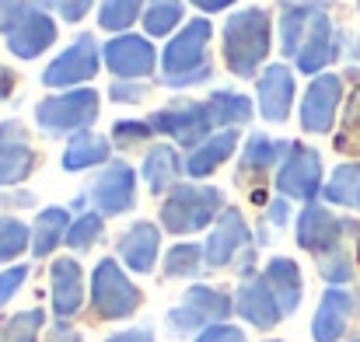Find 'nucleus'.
<instances>
[{"mask_svg": "<svg viewBox=\"0 0 360 342\" xmlns=\"http://www.w3.org/2000/svg\"><path fill=\"white\" fill-rule=\"evenodd\" d=\"M214 35V25L207 18H193L182 25V32L165 46L161 53V84L165 88H193L210 81V60H207V42Z\"/></svg>", "mask_w": 360, "mask_h": 342, "instance_id": "nucleus-1", "label": "nucleus"}, {"mask_svg": "<svg viewBox=\"0 0 360 342\" xmlns=\"http://www.w3.org/2000/svg\"><path fill=\"white\" fill-rule=\"evenodd\" d=\"M269 14L262 7H245L238 14L228 18L224 25V60L231 67V74L252 77L259 70V63L269 56Z\"/></svg>", "mask_w": 360, "mask_h": 342, "instance_id": "nucleus-2", "label": "nucleus"}, {"mask_svg": "<svg viewBox=\"0 0 360 342\" xmlns=\"http://www.w3.org/2000/svg\"><path fill=\"white\" fill-rule=\"evenodd\" d=\"M224 210V192L217 185H175L172 196L161 203V224L182 237L217 224Z\"/></svg>", "mask_w": 360, "mask_h": 342, "instance_id": "nucleus-3", "label": "nucleus"}, {"mask_svg": "<svg viewBox=\"0 0 360 342\" xmlns=\"http://www.w3.org/2000/svg\"><path fill=\"white\" fill-rule=\"evenodd\" d=\"M203 258L210 269H235L245 279L252 276L255 269V244H252V234H248V224L241 217V210H224L221 221L214 224L210 237L203 241Z\"/></svg>", "mask_w": 360, "mask_h": 342, "instance_id": "nucleus-4", "label": "nucleus"}, {"mask_svg": "<svg viewBox=\"0 0 360 342\" xmlns=\"http://www.w3.org/2000/svg\"><path fill=\"white\" fill-rule=\"evenodd\" d=\"M235 311V297L228 290L196 283L186 290L182 304L168 311V329L175 336H200L210 325H224V318H231Z\"/></svg>", "mask_w": 360, "mask_h": 342, "instance_id": "nucleus-5", "label": "nucleus"}, {"mask_svg": "<svg viewBox=\"0 0 360 342\" xmlns=\"http://www.w3.org/2000/svg\"><path fill=\"white\" fill-rule=\"evenodd\" d=\"M143 304L140 287L122 272L116 258H102L91 272V311L105 322H122L129 315H136V308Z\"/></svg>", "mask_w": 360, "mask_h": 342, "instance_id": "nucleus-6", "label": "nucleus"}, {"mask_svg": "<svg viewBox=\"0 0 360 342\" xmlns=\"http://www.w3.org/2000/svg\"><path fill=\"white\" fill-rule=\"evenodd\" d=\"M98 95L91 88H74L63 95H49L35 105V122L42 133L49 136H63V133H84L91 129V122L98 119Z\"/></svg>", "mask_w": 360, "mask_h": 342, "instance_id": "nucleus-7", "label": "nucleus"}, {"mask_svg": "<svg viewBox=\"0 0 360 342\" xmlns=\"http://www.w3.org/2000/svg\"><path fill=\"white\" fill-rule=\"evenodd\" d=\"M347 241H360V224L350 217H336L322 203H308L297 217V244L315 258L343 248Z\"/></svg>", "mask_w": 360, "mask_h": 342, "instance_id": "nucleus-8", "label": "nucleus"}, {"mask_svg": "<svg viewBox=\"0 0 360 342\" xmlns=\"http://www.w3.org/2000/svg\"><path fill=\"white\" fill-rule=\"evenodd\" d=\"M150 126L165 136H172L179 147H200L207 140V133L214 129L210 115H207V102H189V98H175L172 105L158 109L150 115Z\"/></svg>", "mask_w": 360, "mask_h": 342, "instance_id": "nucleus-9", "label": "nucleus"}, {"mask_svg": "<svg viewBox=\"0 0 360 342\" xmlns=\"http://www.w3.org/2000/svg\"><path fill=\"white\" fill-rule=\"evenodd\" d=\"M98 63H102L98 42L91 35H81L42 70V84L46 88H77L98 74Z\"/></svg>", "mask_w": 360, "mask_h": 342, "instance_id": "nucleus-10", "label": "nucleus"}, {"mask_svg": "<svg viewBox=\"0 0 360 342\" xmlns=\"http://www.w3.org/2000/svg\"><path fill=\"white\" fill-rule=\"evenodd\" d=\"M276 189H280L283 199L315 203V196L322 189V157H319V150L294 143L290 154H287V161L276 171Z\"/></svg>", "mask_w": 360, "mask_h": 342, "instance_id": "nucleus-11", "label": "nucleus"}, {"mask_svg": "<svg viewBox=\"0 0 360 342\" xmlns=\"http://www.w3.org/2000/svg\"><path fill=\"white\" fill-rule=\"evenodd\" d=\"M88 199L91 206L102 213V217H120L129 213L136 206V175L126 161H112L88 189Z\"/></svg>", "mask_w": 360, "mask_h": 342, "instance_id": "nucleus-12", "label": "nucleus"}, {"mask_svg": "<svg viewBox=\"0 0 360 342\" xmlns=\"http://www.w3.org/2000/svg\"><path fill=\"white\" fill-rule=\"evenodd\" d=\"M102 60L105 67L116 74V81H143L150 70H154V42H147V35H116L105 42L102 49Z\"/></svg>", "mask_w": 360, "mask_h": 342, "instance_id": "nucleus-13", "label": "nucleus"}, {"mask_svg": "<svg viewBox=\"0 0 360 342\" xmlns=\"http://www.w3.org/2000/svg\"><path fill=\"white\" fill-rule=\"evenodd\" d=\"M39 157L28 143V129L21 122H0V189L21 185L35 171Z\"/></svg>", "mask_w": 360, "mask_h": 342, "instance_id": "nucleus-14", "label": "nucleus"}, {"mask_svg": "<svg viewBox=\"0 0 360 342\" xmlns=\"http://www.w3.org/2000/svg\"><path fill=\"white\" fill-rule=\"evenodd\" d=\"M343 102V81L336 74H319L301 98V126L308 133H329Z\"/></svg>", "mask_w": 360, "mask_h": 342, "instance_id": "nucleus-15", "label": "nucleus"}, {"mask_svg": "<svg viewBox=\"0 0 360 342\" xmlns=\"http://www.w3.org/2000/svg\"><path fill=\"white\" fill-rule=\"evenodd\" d=\"M235 311H238L248 325H255V329H273V325H280V318H283L280 301H276L273 287L266 283V276H248V279H241L238 294H235Z\"/></svg>", "mask_w": 360, "mask_h": 342, "instance_id": "nucleus-16", "label": "nucleus"}, {"mask_svg": "<svg viewBox=\"0 0 360 342\" xmlns=\"http://www.w3.org/2000/svg\"><path fill=\"white\" fill-rule=\"evenodd\" d=\"M354 308H357V301H354V294L347 287H329L322 294V301H319L315 318H311V336H315V342L343 339V332H347V325L354 318Z\"/></svg>", "mask_w": 360, "mask_h": 342, "instance_id": "nucleus-17", "label": "nucleus"}, {"mask_svg": "<svg viewBox=\"0 0 360 342\" xmlns=\"http://www.w3.org/2000/svg\"><path fill=\"white\" fill-rule=\"evenodd\" d=\"M53 279V315L60 322H70L84 308V269L77 258H56L49 265Z\"/></svg>", "mask_w": 360, "mask_h": 342, "instance_id": "nucleus-18", "label": "nucleus"}, {"mask_svg": "<svg viewBox=\"0 0 360 342\" xmlns=\"http://www.w3.org/2000/svg\"><path fill=\"white\" fill-rule=\"evenodd\" d=\"M116 255L126 269L133 272H150L158 265V255H161V230L150 221H136L133 228L122 230L120 244H116Z\"/></svg>", "mask_w": 360, "mask_h": 342, "instance_id": "nucleus-19", "label": "nucleus"}, {"mask_svg": "<svg viewBox=\"0 0 360 342\" xmlns=\"http://www.w3.org/2000/svg\"><path fill=\"white\" fill-rule=\"evenodd\" d=\"M53 42H56V21H53L46 11H39V7H32V11L18 21V28L7 35V49H11L18 60H35V56L46 53Z\"/></svg>", "mask_w": 360, "mask_h": 342, "instance_id": "nucleus-20", "label": "nucleus"}, {"mask_svg": "<svg viewBox=\"0 0 360 342\" xmlns=\"http://www.w3.org/2000/svg\"><path fill=\"white\" fill-rule=\"evenodd\" d=\"M333 39H336V35H333V21H329V14L319 7L315 18H311V25H308V32H304V42H301L297 56H294V67H297L301 74L326 70V67L336 60Z\"/></svg>", "mask_w": 360, "mask_h": 342, "instance_id": "nucleus-21", "label": "nucleus"}, {"mask_svg": "<svg viewBox=\"0 0 360 342\" xmlns=\"http://www.w3.org/2000/svg\"><path fill=\"white\" fill-rule=\"evenodd\" d=\"M259 115L266 122H287L294 105V74L287 67H266L259 77Z\"/></svg>", "mask_w": 360, "mask_h": 342, "instance_id": "nucleus-22", "label": "nucleus"}, {"mask_svg": "<svg viewBox=\"0 0 360 342\" xmlns=\"http://www.w3.org/2000/svg\"><path fill=\"white\" fill-rule=\"evenodd\" d=\"M262 276H266V283L273 287V294H276V301H280L283 318H287V315H294V311L301 308V297H304V279H301L297 262H294V258L276 255V258H269V262H266Z\"/></svg>", "mask_w": 360, "mask_h": 342, "instance_id": "nucleus-23", "label": "nucleus"}, {"mask_svg": "<svg viewBox=\"0 0 360 342\" xmlns=\"http://www.w3.org/2000/svg\"><path fill=\"white\" fill-rule=\"evenodd\" d=\"M290 147H294V143H287V140H273V136H266V133H252V136L245 140V147H241L238 178H248V175L262 178L280 157L290 154Z\"/></svg>", "mask_w": 360, "mask_h": 342, "instance_id": "nucleus-24", "label": "nucleus"}, {"mask_svg": "<svg viewBox=\"0 0 360 342\" xmlns=\"http://www.w3.org/2000/svg\"><path fill=\"white\" fill-rule=\"evenodd\" d=\"M235 147H238V129H228V133H217V136L203 140V143L186 157V175H193V178L214 175V171L235 154Z\"/></svg>", "mask_w": 360, "mask_h": 342, "instance_id": "nucleus-25", "label": "nucleus"}, {"mask_svg": "<svg viewBox=\"0 0 360 342\" xmlns=\"http://www.w3.org/2000/svg\"><path fill=\"white\" fill-rule=\"evenodd\" d=\"M70 210H63V206H46L39 217H35V224H32V255L35 258H46V255H53L60 244H67V230H70Z\"/></svg>", "mask_w": 360, "mask_h": 342, "instance_id": "nucleus-26", "label": "nucleus"}, {"mask_svg": "<svg viewBox=\"0 0 360 342\" xmlns=\"http://www.w3.org/2000/svg\"><path fill=\"white\" fill-rule=\"evenodd\" d=\"M105 161H109V140L95 129L74 133L70 143L63 147V168L67 171H84V168H95V164H105Z\"/></svg>", "mask_w": 360, "mask_h": 342, "instance_id": "nucleus-27", "label": "nucleus"}, {"mask_svg": "<svg viewBox=\"0 0 360 342\" xmlns=\"http://www.w3.org/2000/svg\"><path fill=\"white\" fill-rule=\"evenodd\" d=\"M179 175H182V161H179V154L172 147H150L147 150V157H143V182H147V189L154 196L175 189Z\"/></svg>", "mask_w": 360, "mask_h": 342, "instance_id": "nucleus-28", "label": "nucleus"}, {"mask_svg": "<svg viewBox=\"0 0 360 342\" xmlns=\"http://www.w3.org/2000/svg\"><path fill=\"white\" fill-rule=\"evenodd\" d=\"M207 115H210V122L214 126H221L224 133L228 129H241V126H248L252 122V102L238 95V91H214L210 98H207Z\"/></svg>", "mask_w": 360, "mask_h": 342, "instance_id": "nucleus-29", "label": "nucleus"}, {"mask_svg": "<svg viewBox=\"0 0 360 342\" xmlns=\"http://www.w3.org/2000/svg\"><path fill=\"white\" fill-rule=\"evenodd\" d=\"M322 196L333 203V206H343V210H360V164H340L333 171V178L326 182Z\"/></svg>", "mask_w": 360, "mask_h": 342, "instance_id": "nucleus-30", "label": "nucleus"}, {"mask_svg": "<svg viewBox=\"0 0 360 342\" xmlns=\"http://www.w3.org/2000/svg\"><path fill=\"white\" fill-rule=\"evenodd\" d=\"M315 4H287L283 7V14H280V46H283V53L294 60L297 56V49H301V39H304V32H308V25H311V18H315Z\"/></svg>", "mask_w": 360, "mask_h": 342, "instance_id": "nucleus-31", "label": "nucleus"}, {"mask_svg": "<svg viewBox=\"0 0 360 342\" xmlns=\"http://www.w3.org/2000/svg\"><path fill=\"white\" fill-rule=\"evenodd\" d=\"M203 265H207L203 244H175L165 255V276L168 279H193V276H200Z\"/></svg>", "mask_w": 360, "mask_h": 342, "instance_id": "nucleus-32", "label": "nucleus"}, {"mask_svg": "<svg viewBox=\"0 0 360 342\" xmlns=\"http://www.w3.org/2000/svg\"><path fill=\"white\" fill-rule=\"evenodd\" d=\"M42 325H46V311L42 308L18 311V315H11L0 325V342H35L39 332H42Z\"/></svg>", "mask_w": 360, "mask_h": 342, "instance_id": "nucleus-33", "label": "nucleus"}, {"mask_svg": "<svg viewBox=\"0 0 360 342\" xmlns=\"http://www.w3.org/2000/svg\"><path fill=\"white\" fill-rule=\"evenodd\" d=\"M102 234H105V217L98 213V210H88V213H81L70 230H67V244L74 248V251H91L98 241H102Z\"/></svg>", "mask_w": 360, "mask_h": 342, "instance_id": "nucleus-34", "label": "nucleus"}, {"mask_svg": "<svg viewBox=\"0 0 360 342\" xmlns=\"http://www.w3.org/2000/svg\"><path fill=\"white\" fill-rule=\"evenodd\" d=\"M140 7H143V0H102V7H98V25H102L105 32L126 35V28L140 18Z\"/></svg>", "mask_w": 360, "mask_h": 342, "instance_id": "nucleus-35", "label": "nucleus"}, {"mask_svg": "<svg viewBox=\"0 0 360 342\" xmlns=\"http://www.w3.org/2000/svg\"><path fill=\"white\" fill-rule=\"evenodd\" d=\"M25 248H32V228L18 217H0V262L18 258Z\"/></svg>", "mask_w": 360, "mask_h": 342, "instance_id": "nucleus-36", "label": "nucleus"}, {"mask_svg": "<svg viewBox=\"0 0 360 342\" xmlns=\"http://www.w3.org/2000/svg\"><path fill=\"white\" fill-rule=\"evenodd\" d=\"M179 21H182V4H147L143 28H147V35H150V39L172 35Z\"/></svg>", "mask_w": 360, "mask_h": 342, "instance_id": "nucleus-37", "label": "nucleus"}, {"mask_svg": "<svg viewBox=\"0 0 360 342\" xmlns=\"http://www.w3.org/2000/svg\"><path fill=\"white\" fill-rule=\"evenodd\" d=\"M336 147L343 154H360V88L350 95V102L343 109V129L336 136Z\"/></svg>", "mask_w": 360, "mask_h": 342, "instance_id": "nucleus-38", "label": "nucleus"}, {"mask_svg": "<svg viewBox=\"0 0 360 342\" xmlns=\"http://www.w3.org/2000/svg\"><path fill=\"white\" fill-rule=\"evenodd\" d=\"M150 133H154V126H150V122H136V119H122V122L112 126V140H116L120 147H136V143H143Z\"/></svg>", "mask_w": 360, "mask_h": 342, "instance_id": "nucleus-39", "label": "nucleus"}, {"mask_svg": "<svg viewBox=\"0 0 360 342\" xmlns=\"http://www.w3.org/2000/svg\"><path fill=\"white\" fill-rule=\"evenodd\" d=\"M39 7H46V11H53V14H60L63 21H81L88 11H91V0H39Z\"/></svg>", "mask_w": 360, "mask_h": 342, "instance_id": "nucleus-40", "label": "nucleus"}, {"mask_svg": "<svg viewBox=\"0 0 360 342\" xmlns=\"http://www.w3.org/2000/svg\"><path fill=\"white\" fill-rule=\"evenodd\" d=\"M25 279H28V265H11V269L0 272V308H7V301L18 297Z\"/></svg>", "mask_w": 360, "mask_h": 342, "instance_id": "nucleus-41", "label": "nucleus"}, {"mask_svg": "<svg viewBox=\"0 0 360 342\" xmlns=\"http://www.w3.org/2000/svg\"><path fill=\"white\" fill-rule=\"evenodd\" d=\"M28 11H32L28 0H0V32L11 35V32L18 28V21H21Z\"/></svg>", "mask_w": 360, "mask_h": 342, "instance_id": "nucleus-42", "label": "nucleus"}, {"mask_svg": "<svg viewBox=\"0 0 360 342\" xmlns=\"http://www.w3.org/2000/svg\"><path fill=\"white\" fill-rule=\"evenodd\" d=\"M109 95H112V102H126V105H136V102H143L147 88H143V81H112Z\"/></svg>", "mask_w": 360, "mask_h": 342, "instance_id": "nucleus-43", "label": "nucleus"}, {"mask_svg": "<svg viewBox=\"0 0 360 342\" xmlns=\"http://www.w3.org/2000/svg\"><path fill=\"white\" fill-rule=\"evenodd\" d=\"M193 342H248V339H245V332H241L238 325H228L224 322V325H210L207 332H200Z\"/></svg>", "mask_w": 360, "mask_h": 342, "instance_id": "nucleus-44", "label": "nucleus"}, {"mask_svg": "<svg viewBox=\"0 0 360 342\" xmlns=\"http://www.w3.org/2000/svg\"><path fill=\"white\" fill-rule=\"evenodd\" d=\"M266 210H269L266 217H269V224H273V228H287V221H290V199L276 196V199H273Z\"/></svg>", "mask_w": 360, "mask_h": 342, "instance_id": "nucleus-45", "label": "nucleus"}, {"mask_svg": "<svg viewBox=\"0 0 360 342\" xmlns=\"http://www.w3.org/2000/svg\"><path fill=\"white\" fill-rule=\"evenodd\" d=\"M105 342H154V329L150 325H136V329H126V332H116Z\"/></svg>", "mask_w": 360, "mask_h": 342, "instance_id": "nucleus-46", "label": "nucleus"}, {"mask_svg": "<svg viewBox=\"0 0 360 342\" xmlns=\"http://www.w3.org/2000/svg\"><path fill=\"white\" fill-rule=\"evenodd\" d=\"M203 14H214V11H224V7H231L235 0H193Z\"/></svg>", "mask_w": 360, "mask_h": 342, "instance_id": "nucleus-47", "label": "nucleus"}, {"mask_svg": "<svg viewBox=\"0 0 360 342\" xmlns=\"http://www.w3.org/2000/svg\"><path fill=\"white\" fill-rule=\"evenodd\" d=\"M53 342H84V339H81L74 329H67V325L60 322V325H56V332H53Z\"/></svg>", "mask_w": 360, "mask_h": 342, "instance_id": "nucleus-48", "label": "nucleus"}, {"mask_svg": "<svg viewBox=\"0 0 360 342\" xmlns=\"http://www.w3.org/2000/svg\"><path fill=\"white\" fill-rule=\"evenodd\" d=\"M11 91H14V74H11L7 67H0V102H4Z\"/></svg>", "mask_w": 360, "mask_h": 342, "instance_id": "nucleus-49", "label": "nucleus"}, {"mask_svg": "<svg viewBox=\"0 0 360 342\" xmlns=\"http://www.w3.org/2000/svg\"><path fill=\"white\" fill-rule=\"evenodd\" d=\"M150 4H179V0H150Z\"/></svg>", "mask_w": 360, "mask_h": 342, "instance_id": "nucleus-50", "label": "nucleus"}, {"mask_svg": "<svg viewBox=\"0 0 360 342\" xmlns=\"http://www.w3.org/2000/svg\"><path fill=\"white\" fill-rule=\"evenodd\" d=\"M350 342H360V336H354V339H350Z\"/></svg>", "mask_w": 360, "mask_h": 342, "instance_id": "nucleus-51", "label": "nucleus"}]
</instances>
